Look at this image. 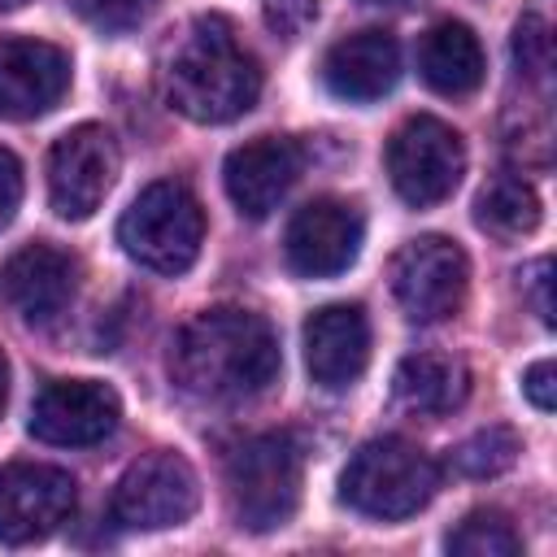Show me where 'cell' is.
Here are the masks:
<instances>
[{
	"mask_svg": "<svg viewBox=\"0 0 557 557\" xmlns=\"http://www.w3.org/2000/svg\"><path fill=\"white\" fill-rule=\"evenodd\" d=\"M379 4H396V0H379Z\"/></svg>",
	"mask_w": 557,
	"mask_h": 557,
	"instance_id": "4dcf8cb0",
	"label": "cell"
},
{
	"mask_svg": "<svg viewBox=\"0 0 557 557\" xmlns=\"http://www.w3.org/2000/svg\"><path fill=\"white\" fill-rule=\"evenodd\" d=\"M470 392V374L457 357H440V352H413L396 366L392 379V396L400 409L435 418V413H453Z\"/></svg>",
	"mask_w": 557,
	"mask_h": 557,
	"instance_id": "d6986e66",
	"label": "cell"
},
{
	"mask_svg": "<svg viewBox=\"0 0 557 557\" xmlns=\"http://www.w3.org/2000/svg\"><path fill=\"white\" fill-rule=\"evenodd\" d=\"M513 65L527 78H544L553 70V26L544 13H522L513 26Z\"/></svg>",
	"mask_w": 557,
	"mask_h": 557,
	"instance_id": "603a6c76",
	"label": "cell"
},
{
	"mask_svg": "<svg viewBox=\"0 0 557 557\" xmlns=\"http://www.w3.org/2000/svg\"><path fill=\"white\" fill-rule=\"evenodd\" d=\"M122 400L109 383L96 379H57L30 405V435L57 448H87L113 435Z\"/></svg>",
	"mask_w": 557,
	"mask_h": 557,
	"instance_id": "7c38bea8",
	"label": "cell"
},
{
	"mask_svg": "<svg viewBox=\"0 0 557 557\" xmlns=\"http://www.w3.org/2000/svg\"><path fill=\"white\" fill-rule=\"evenodd\" d=\"M117 144L104 126L83 122L65 131L48 152V200L61 218H91L117 183Z\"/></svg>",
	"mask_w": 557,
	"mask_h": 557,
	"instance_id": "9c48e42d",
	"label": "cell"
},
{
	"mask_svg": "<svg viewBox=\"0 0 557 557\" xmlns=\"http://www.w3.org/2000/svg\"><path fill=\"white\" fill-rule=\"evenodd\" d=\"M74 4H78L83 22L96 26V30H104V35L135 30L148 17V9H152V0H74Z\"/></svg>",
	"mask_w": 557,
	"mask_h": 557,
	"instance_id": "cb8c5ba5",
	"label": "cell"
},
{
	"mask_svg": "<svg viewBox=\"0 0 557 557\" xmlns=\"http://www.w3.org/2000/svg\"><path fill=\"white\" fill-rule=\"evenodd\" d=\"M261 13H265V26L283 39H296L313 26L318 17V0H261Z\"/></svg>",
	"mask_w": 557,
	"mask_h": 557,
	"instance_id": "d4e9b609",
	"label": "cell"
},
{
	"mask_svg": "<svg viewBox=\"0 0 557 557\" xmlns=\"http://www.w3.org/2000/svg\"><path fill=\"white\" fill-rule=\"evenodd\" d=\"M474 222L492 239H522L540 226V196L518 174H496L474 196Z\"/></svg>",
	"mask_w": 557,
	"mask_h": 557,
	"instance_id": "ffe728a7",
	"label": "cell"
},
{
	"mask_svg": "<svg viewBox=\"0 0 557 557\" xmlns=\"http://www.w3.org/2000/svg\"><path fill=\"white\" fill-rule=\"evenodd\" d=\"M435 487H440V466L400 435L361 444L339 474L344 505L379 522H396L426 509Z\"/></svg>",
	"mask_w": 557,
	"mask_h": 557,
	"instance_id": "3957f363",
	"label": "cell"
},
{
	"mask_svg": "<svg viewBox=\"0 0 557 557\" xmlns=\"http://www.w3.org/2000/svg\"><path fill=\"white\" fill-rule=\"evenodd\" d=\"M22 4H30V0H0V13H13V9H22Z\"/></svg>",
	"mask_w": 557,
	"mask_h": 557,
	"instance_id": "f546056e",
	"label": "cell"
},
{
	"mask_svg": "<svg viewBox=\"0 0 557 557\" xmlns=\"http://www.w3.org/2000/svg\"><path fill=\"white\" fill-rule=\"evenodd\" d=\"M418 70L422 83L440 96H470L483 87V48L479 35L466 22H440L418 44Z\"/></svg>",
	"mask_w": 557,
	"mask_h": 557,
	"instance_id": "ac0fdd59",
	"label": "cell"
},
{
	"mask_svg": "<svg viewBox=\"0 0 557 557\" xmlns=\"http://www.w3.org/2000/svg\"><path fill=\"white\" fill-rule=\"evenodd\" d=\"M557 370H553V361H535L527 374H522V392H527V400L540 409V413H553V405H557Z\"/></svg>",
	"mask_w": 557,
	"mask_h": 557,
	"instance_id": "83f0119b",
	"label": "cell"
},
{
	"mask_svg": "<svg viewBox=\"0 0 557 557\" xmlns=\"http://www.w3.org/2000/svg\"><path fill=\"white\" fill-rule=\"evenodd\" d=\"M78 505V483L39 461H13L0 470V544H39L57 535Z\"/></svg>",
	"mask_w": 557,
	"mask_h": 557,
	"instance_id": "30bf717a",
	"label": "cell"
},
{
	"mask_svg": "<svg viewBox=\"0 0 557 557\" xmlns=\"http://www.w3.org/2000/svg\"><path fill=\"white\" fill-rule=\"evenodd\" d=\"M366 239V218L352 200L339 196H318L305 209H296V218L287 222L283 248H287V265L305 278H335L344 274Z\"/></svg>",
	"mask_w": 557,
	"mask_h": 557,
	"instance_id": "8fae6325",
	"label": "cell"
},
{
	"mask_svg": "<svg viewBox=\"0 0 557 557\" xmlns=\"http://www.w3.org/2000/svg\"><path fill=\"white\" fill-rule=\"evenodd\" d=\"M117 244L126 248L131 261L157 274H183L200 257L205 209L183 183L161 178L131 200V209L117 222Z\"/></svg>",
	"mask_w": 557,
	"mask_h": 557,
	"instance_id": "5b68a950",
	"label": "cell"
},
{
	"mask_svg": "<svg viewBox=\"0 0 557 557\" xmlns=\"http://www.w3.org/2000/svg\"><path fill=\"white\" fill-rule=\"evenodd\" d=\"M553 261L548 257H540V261H531L527 270H522V287H527V296H531V305H535V313H540V322L544 326H553V300H548V287H553Z\"/></svg>",
	"mask_w": 557,
	"mask_h": 557,
	"instance_id": "4316f807",
	"label": "cell"
},
{
	"mask_svg": "<svg viewBox=\"0 0 557 557\" xmlns=\"http://www.w3.org/2000/svg\"><path fill=\"white\" fill-rule=\"evenodd\" d=\"M305 461L287 431L248 435L226 453V492L244 531H274L300 505Z\"/></svg>",
	"mask_w": 557,
	"mask_h": 557,
	"instance_id": "277c9868",
	"label": "cell"
},
{
	"mask_svg": "<svg viewBox=\"0 0 557 557\" xmlns=\"http://www.w3.org/2000/svg\"><path fill=\"white\" fill-rule=\"evenodd\" d=\"M78 287V261L52 244H26L0 265V300L26 322L48 326L57 322Z\"/></svg>",
	"mask_w": 557,
	"mask_h": 557,
	"instance_id": "5bb4252c",
	"label": "cell"
},
{
	"mask_svg": "<svg viewBox=\"0 0 557 557\" xmlns=\"http://www.w3.org/2000/svg\"><path fill=\"white\" fill-rule=\"evenodd\" d=\"M70 52L48 39H0V117L30 122L70 91Z\"/></svg>",
	"mask_w": 557,
	"mask_h": 557,
	"instance_id": "4fadbf2b",
	"label": "cell"
},
{
	"mask_svg": "<svg viewBox=\"0 0 557 557\" xmlns=\"http://www.w3.org/2000/svg\"><path fill=\"white\" fill-rule=\"evenodd\" d=\"M200 509V479L178 453H148L113 487V522L131 531H170Z\"/></svg>",
	"mask_w": 557,
	"mask_h": 557,
	"instance_id": "ba28073f",
	"label": "cell"
},
{
	"mask_svg": "<svg viewBox=\"0 0 557 557\" xmlns=\"http://www.w3.org/2000/svg\"><path fill=\"white\" fill-rule=\"evenodd\" d=\"M4 400H9V357L0 348V413H4Z\"/></svg>",
	"mask_w": 557,
	"mask_h": 557,
	"instance_id": "f1b7e54d",
	"label": "cell"
},
{
	"mask_svg": "<svg viewBox=\"0 0 557 557\" xmlns=\"http://www.w3.org/2000/svg\"><path fill=\"white\" fill-rule=\"evenodd\" d=\"M400 78V44L392 30H357L322 57V83L331 96L366 104L383 100Z\"/></svg>",
	"mask_w": 557,
	"mask_h": 557,
	"instance_id": "e0dca14e",
	"label": "cell"
},
{
	"mask_svg": "<svg viewBox=\"0 0 557 557\" xmlns=\"http://www.w3.org/2000/svg\"><path fill=\"white\" fill-rule=\"evenodd\" d=\"M444 544L453 557H518L522 553V535L500 509H470L448 531Z\"/></svg>",
	"mask_w": 557,
	"mask_h": 557,
	"instance_id": "44dd1931",
	"label": "cell"
},
{
	"mask_svg": "<svg viewBox=\"0 0 557 557\" xmlns=\"http://www.w3.org/2000/svg\"><path fill=\"white\" fill-rule=\"evenodd\" d=\"M305 366L318 387H352L370 366V318L361 305H326L305 322Z\"/></svg>",
	"mask_w": 557,
	"mask_h": 557,
	"instance_id": "2e32d148",
	"label": "cell"
},
{
	"mask_svg": "<svg viewBox=\"0 0 557 557\" xmlns=\"http://www.w3.org/2000/svg\"><path fill=\"white\" fill-rule=\"evenodd\" d=\"M17 205H22V165L9 148H0V231L17 218Z\"/></svg>",
	"mask_w": 557,
	"mask_h": 557,
	"instance_id": "484cf974",
	"label": "cell"
},
{
	"mask_svg": "<svg viewBox=\"0 0 557 557\" xmlns=\"http://www.w3.org/2000/svg\"><path fill=\"white\" fill-rule=\"evenodd\" d=\"M387 278H392V296L409 322H444L466 300L470 261H466L461 244H453L444 235H418L396 248Z\"/></svg>",
	"mask_w": 557,
	"mask_h": 557,
	"instance_id": "52a82bcc",
	"label": "cell"
},
{
	"mask_svg": "<svg viewBox=\"0 0 557 557\" xmlns=\"http://www.w3.org/2000/svg\"><path fill=\"white\" fill-rule=\"evenodd\" d=\"M300 170H305V148L292 135H257L226 157L222 183L244 218H265L296 187Z\"/></svg>",
	"mask_w": 557,
	"mask_h": 557,
	"instance_id": "9a60e30c",
	"label": "cell"
},
{
	"mask_svg": "<svg viewBox=\"0 0 557 557\" xmlns=\"http://www.w3.org/2000/svg\"><path fill=\"white\" fill-rule=\"evenodd\" d=\"M518 453H522V440L513 426H483V431L466 435L448 461L466 479H496L518 461Z\"/></svg>",
	"mask_w": 557,
	"mask_h": 557,
	"instance_id": "7402d4cb",
	"label": "cell"
},
{
	"mask_svg": "<svg viewBox=\"0 0 557 557\" xmlns=\"http://www.w3.org/2000/svg\"><path fill=\"white\" fill-rule=\"evenodd\" d=\"M387 174L405 205L413 209L440 205L457 191L466 174V144L448 122L418 113L400 122L396 135L387 139Z\"/></svg>",
	"mask_w": 557,
	"mask_h": 557,
	"instance_id": "8992f818",
	"label": "cell"
},
{
	"mask_svg": "<svg viewBox=\"0 0 557 557\" xmlns=\"http://www.w3.org/2000/svg\"><path fill=\"white\" fill-rule=\"evenodd\" d=\"M278 339L261 313L248 309H205L170 344L174 383L213 405L248 400L278 379Z\"/></svg>",
	"mask_w": 557,
	"mask_h": 557,
	"instance_id": "6da1fadb",
	"label": "cell"
},
{
	"mask_svg": "<svg viewBox=\"0 0 557 557\" xmlns=\"http://www.w3.org/2000/svg\"><path fill=\"white\" fill-rule=\"evenodd\" d=\"M165 100L191 122L222 126L244 117L261 96V65L235 39L231 22L209 13L196 17L165 57Z\"/></svg>",
	"mask_w": 557,
	"mask_h": 557,
	"instance_id": "7a4b0ae2",
	"label": "cell"
}]
</instances>
